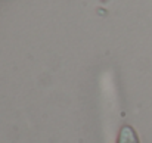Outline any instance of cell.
<instances>
[{"instance_id":"1","label":"cell","mask_w":152,"mask_h":143,"mask_svg":"<svg viewBox=\"0 0 152 143\" xmlns=\"http://www.w3.org/2000/svg\"><path fill=\"white\" fill-rule=\"evenodd\" d=\"M117 143H137V137H136V133L133 131V128H130V127L121 128Z\"/></svg>"}]
</instances>
